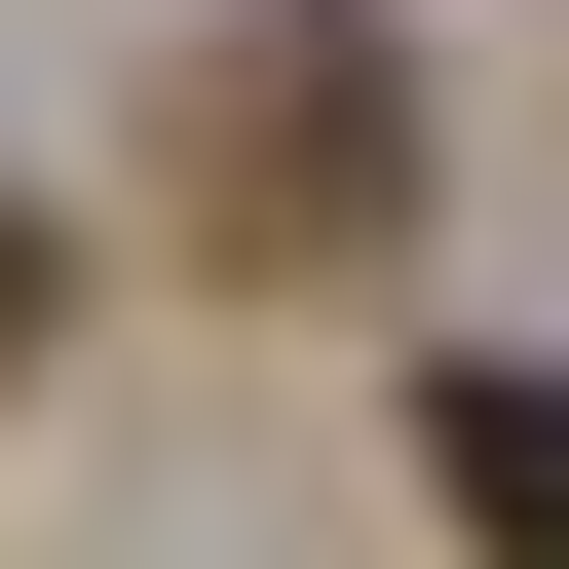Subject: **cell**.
I'll return each mask as SVG.
<instances>
[{"mask_svg":"<svg viewBox=\"0 0 569 569\" xmlns=\"http://www.w3.org/2000/svg\"><path fill=\"white\" fill-rule=\"evenodd\" d=\"M39 342H77V228H39V190H0V380H39Z\"/></svg>","mask_w":569,"mask_h":569,"instance_id":"cell-3","label":"cell"},{"mask_svg":"<svg viewBox=\"0 0 569 569\" xmlns=\"http://www.w3.org/2000/svg\"><path fill=\"white\" fill-rule=\"evenodd\" d=\"M152 228H190V305H380L418 266V39L380 0H228L152 77Z\"/></svg>","mask_w":569,"mask_h":569,"instance_id":"cell-1","label":"cell"},{"mask_svg":"<svg viewBox=\"0 0 569 569\" xmlns=\"http://www.w3.org/2000/svg\"><path fill=\"white\" fill-rule=\"evenodd\" d=\"M418 493H456L493 569H569V380H493V342H456V380H418Z\"/></svg>","mask_w":569,"mask_h":569,"instance_id":"cell-2","label":"cell"}]
</instances>
